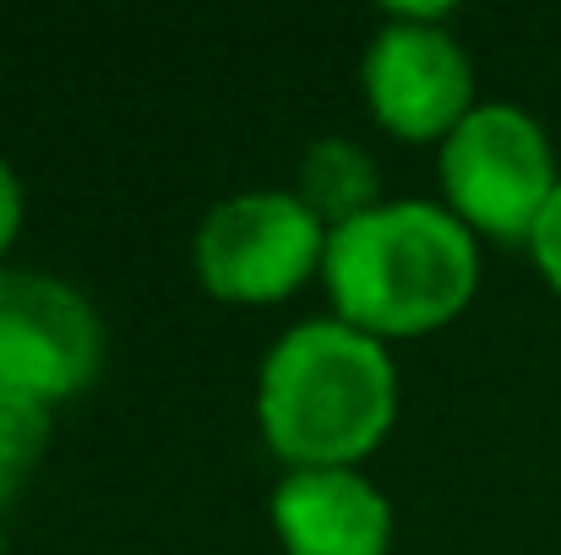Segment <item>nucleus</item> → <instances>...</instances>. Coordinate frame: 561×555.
Listing matches in <instances>:
<instances>
[{
  "label": "nucleus",
  "mask_w": 561,
  "mask_h": 555,
  "mask_svg": "<svg viewBox=\"0 0 561 555\" xmlns=\"http://www.w3.org/2000/svg\"><path fill=\"white\" fill-rule=\"evenodd\" d=\"M339 322L360 333H425L453 322L480 278L474 234L436 201H376L339 223L322 256Z\"/></svg>",
  "instance_id": "nucleus-1"
},
{
  "label": "nucleus",
  "mask_w": 561,
  "mask_h": 555,
  "mask_svg": "<svg viewBox=\"0 0 561 555\" xmlns=\"http://www.w3.org/2000/svg\"><path fill=\"white\" fill-rule=\"evenodd\" d=\"M392 408V360L371 333L350 322H300L262 360V436L278 458L300 469H350L387 436Z\"/></svg>",
  "instance_id": "nucleus-2"
},
{
  "label": "nucleus",
  "mask_w": 561,
  "mask_h": 555,
  "mask_svg": "<svg viewBox=\"0 0 561 555\" xmlns=\"http://www.w3.org/2000/svg\"><path fill=\"white\" fill-rule=\"evenodd\" d=\"M442 185L458 218H469L474 229L535 240V223L546 218L561 181L535 115H524L518 104H480L447 131Z\"/></svg>",
  "instance_id": "nucleus-3"
},
{
  "label": "nucleus",
  "mask_w": 561,
  "mask_h": 555,
  "mask_svg": "<svg viewBox=\"0 0 561 555\" xmlns=\"http://www.w3.org/2000/svg\"><path fill=\"white\" fill-rule=\"evenodd\" d=\"M328 256L322 218L289 190H245L218 201L196 234V273L218 300H284Z\"/></svg>",
  "instance_id": "nucleus-4"
},
{
  "label": "nucleus",
  "mask_w": 561,
  "mask_h": 555,
  "mask_svg": "<svg viewBox=\"0 0 561 555\" xmlns=\"http://www.w3.org/2000/svg\"><path fill=\"white\" fill-rule=\"evenodd\" d=\"M93 305L44 273H0V403L44 408L82 392L99 370Z\"/></svg>",
  "instance_id": "nucleus-5"
},
{
  "label": "nucleus",
  "mask_w": 561,
  "mask_h": 555,
  "mask_svg": "<svg viewBox=\"0 0 561 555\" xmlns=\"http://www.w3.org/2000/svg\"><path fill=\"white\" fill-rule=\"evenodd\" d=\"M447 11H414V5H392L387 27L371 38L360 82L371 99L376 120L409 142L442 137L469 115V55L453 44L447 27H436Z\"/></svg>",
  "instance_id": "nucleus-6"
},
{
  "label": "nucleus",
  "mask_w": 561,
  "mask_h": 555,
  "mask_svg": "<svg viewBox=\"0 0 561 555\" xmlns=\"http://www.w3.org/2000/svg\"><path fill=\"white\" fill-rule=\"evenodd\" d=\"M273 529L289 555H387L392 507L355 469H295L273 490Z\"/></svg>",
  "instance_id": "nucleus-7"
},
{
  "label": "nucleus",
  "mask_w": 561,
  "mask_h": 555,
  "mask_svg": "<svg viewBox=\"0 0 561 555\" xmlns=\"http://www.w3.org/2000/svg\"><path fill=\"white\" fill-rule=\"evenodd\" d=\"M295 196L317 218H333V229H339V223H350V218H360V212L376 207V164L355 142L322 137L306 153V164H300V190Z\"/></svg>",
  "instance_id": "nucleus-8"
},
{
  "label": "nucleus",
  "mask_w": 561,
  "mask_h": 555,
  "mask_svg": "<svg viewBox=\"0 0 561 555\" xmlns=\"http://www.w3.org/2000/svg\"><path fill=\"white\" fill-rule=\"evenodd\" d=\"M49 441V414L44 408H11L0 403V501L16 496V485L33 474Z\"/></svg>",
  "instance_id": "nucleus-9"
},
{
  "label": "nucleus",
  "mask_w": 561,
  "mask_h": 555,
  "mask_svg": "<svg viewBox=\"0 0 561 555\" xmlns=\"http://www.w3.org/2000/svg\"><path fill=\"white\" fill-rule=\"evenodd\" d=\"M535 262L561 289V185H557V196H551V207H546V218L535 223Z\"/></svg>",
  "instance_id": "nucleus-10"
},
{
  "label": "nucleus",
  "mask_w": 561,
  "mask_h": 555,
  "mask_svg": "<svg viewBox=\"0 0 561 555\" xmlns=\"http://www.w3.org/2000/svg\"><path fill=\"white\" fill-rule=\"evenodd\" d=\"M16 223H22V185L11 175V164L0 159V251L16 240Z\"/></svg>",
  "instance_id": "nucleus-11"
}]
</instances>
